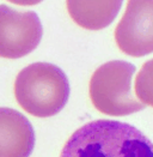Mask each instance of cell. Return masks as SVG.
<instances>
[{"label":"cell","instance_id":"obj_2","mask_svg":"<svg viewBox=\"0 0 153 157\" xmlns=\"http://www.w3.org/2000/svg\"><path fill=\"white\" fill-rule=\"evenodd\" d=\"M14 96L25 112L37 118H50L62 110L69 97L65 72L49 63H34L14 80Z\"/></svg>","mask_w":153,"mask_h":157},{"label":"cell","instance_id":"obj_5","mask_svg":"<svg viewBox=\"0 0 153 157\" xmlns=\"http://www.w3.org/2000/svg\"><path fill=\"white\" fill-rule=\"evenodd\" d=\"M115 40L117 47L130 56L153 53V0H128L115 29Z\"/></svg>","mask_w":153,"mask_h":157},{"label":"cell","instance_id":"obj_4","mask_svg":"<svg viewBox=\"0 0 153 157\" xmlns=\"http://www.w3.org/2000/svg\"><path fill=\"white\" fill-rule=\"evenodd\" d=\"M43 35L38 16L0 5V58L19 59L36 49Z\"/></svg>","mask_w":153,"mask_h":157},{"label":"cell","instance_id":"obj_1","mask_svg":"<svg viewBox=\"0 0 153 157\" xmlns=\"http://www.w3.org/2000/svg\"><path fill=\"white\" fill-rule=\"evenodd\" d=\"M60 157H153V143L129 124L96 120L69 137Z\"/></svg>","mask_w":153,"mask_h":157},{"label":"cell","instance_id":"obj_9","mask_svg":"<svg viewBox=\"0 0 153 157\" xmlns=\"http://www.w3.org/2000/svg\"><path fill=\"white\" fill-rule=\"evenodd\" d=\"M10 2H13L16 5H21V6H34L36 4H39L42 0H7Z\"/></svg>","mask_w":153,"mask_h":157},{"label":"cell","instance_id":"obj_6","mask_svg":"<svg viewBox=\"0 0 153 157\" xmlns=\"http://www.w3.org/2000/svg\"><path fill=\"white\" fill-rule=\"evenodd\" d=\"M34 146L31 122L18 110L0 107V157H29Z\"/></svg>","mask_w":153,"mask_h":157},{"label":"cell","instance_id":"obj_7","mask_svg":"<svg viewBox=\"0 0 153 157\" xmlns=\"http://www.w3.org/2000/svg\"><path fill=\"white\" fill-rule=\"evenodd\" d=\"M122 2L123 0H66L71 18L88 30H101L110 25Z\"/></svg>","mask_w":153,"mask_h":157},{"label":"cell","instance_id":"obj_8","mask_svg":"<svg viewBox=\"0 0 153 157\" xmlns=\"http://www.w3.org/2000/svg\"><path fill=\"white\" fill-rule=\"evenodd\" d=\"M135 92L144 105L153 107V59L145 63L135 79Z\"/></svg>","mask_w":153,"mask_h":157},{"label":"cell","instance_id":"obj_3","mask_svg":"<svg viewBox=\"0 0 153 157\" xmlns=\"http://www.w3.org/2000/svg\"><path fill=\"white\" fill-rule=\"evenodd\" d=\"M135 66L127 61L113 60L101 65L90 79V98L93 107L105 115L125 117L145 109L134 97L132 80Z\"/></svg>","mask_w":153,"mask_h":157}]
</instances>
